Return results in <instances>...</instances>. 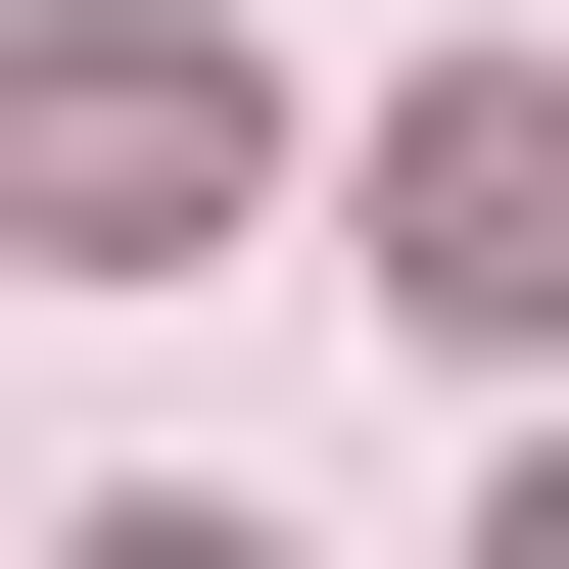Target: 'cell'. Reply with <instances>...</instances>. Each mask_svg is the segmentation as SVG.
<instances>
[{
	"label": "cell",
	"mask_w": 569,
	"mask_h": 569,
	"mask_svg": "<svg viewBox=\"0 0 569 569\" xmlns=\"http://www.w3.org/2000/svg\"><path fill=\"white\" fill-rule=\"evenodd\" d=\"M238 190H284V96L190 48V0H48V48H0V238H48V284H190Z\"/></svg>",
	"instance_id": "obj_1"
},
{
	"label": "cell",
	"mask_w": 569,
	"mask_h": 569,
	"mask_svg": "<svg viewBox=\"0 0 569 569\" xmlns=\"http://www.w3.org/2000/svg\"><path fill=\"white\" fill-rule=\"evenodd\" d=\"M380 332H475V380L569 332V96H522V48H475V96H380Z\"/></svg>",
	"instance_id": "obj_2"
},
{
	"label": "cell",
	"mask_w": 569,
	"mask_h": 569,
	"mask_svg": "<svg viewBox=\"0 0 569 569\" xmlns=\"http://www.w3.org/2000/svg\"><path fill=\"white\" fill-rule=\"evenodd\" d=\"M96 569H284V522H96Z\"/></svg>",
	"instance_id": "obj_3"
}]
</instances>
